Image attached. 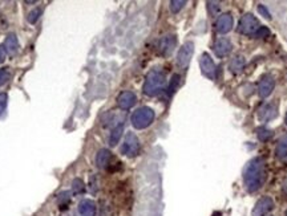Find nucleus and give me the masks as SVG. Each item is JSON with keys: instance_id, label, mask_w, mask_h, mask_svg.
<instances>
[{"instance_id": "f257e3e1", "label": "nucleus", "mask_w": 287, "mask_h": 216, "mask_svg": "<svg viewBox=\"0 0 287 216\" xmlns=\"http://www.w3.org/2000/svg\"><path fill=\"white\" fill-rule=\"evenodd\" d=\"M267 179L266 161L262 156H255L247 162L243 169V185L249 192L261 190Z\"/></svg>"}, {"instance_id": "f03ea898", "label": "nucleus", "mask_w": 287, "mask_h": 216, "mask_svg": "<svg viewBox=\"0 0 287 216\" xmlns=\"http://www.w3.org/2000/svg\"><path fill=\"white\" fill-rule=\"evenodd\" d=\"M165 84H167V75H165V72L160 69V68H154V69H152L146 75L142 91H144L146 96L154 97L164 89Z\"/></svg>"}, {"instance_id": "7ed1b4c3", "label": "nucleus", "mask_w": 287, "mask_h": 216, "mask_svg": "<svg viewBox=\"0 0 287 216\" xmlns=\"http://www.w3.org/2000/svg\"><path fill=\"white\" fill-rule=\"evenodd\" d=\"M154 110L148 108V106H142L138 108L136 111H133V114L131 117V122L133 127H136L138 130L146 129L148 126H151L154 121Z\"/></svg>"}, {"instance_id": "20e7f679", "label": "nucleus", "mask_w": 287, "mask_h": 216, "mask_svg": "<svg viewBox=\"0 0 287 216\" xmlns=\"http://www.w3.org/2000/svg\"><path fill=\"white\" fill-rule=\"evenodd\" d=\"M259 28H261L259 21L252 14H245L238 23V32H241L243 35H254Z\"/></svg>"}, {"instance_id": "39448f33", "label": "nucleus", "mask_w": 287, "mask_h": 216, "mask_svg": "<svg viewBox=\"0 0 287 216\" xmlns=\"http://www.w3.org/2000/svg\"><path fill=\"white\" fill-rule=\"evenodd\" d=\"M121 153L124 155L129 156V158H133V156L138 155L140 153V141L135 133H128L125 136V139H124V143L121 146Z\"/></svg>"}, {"instance_id": "423d86ee", "label": "nucleus", "mask_w": 287, "mask_h": 216, "mask_svg": "<svg viewBox=\"0 0 287 216\" xmlns=\"http://www.w3.org/2000/svg\"><path fill=\"white\" fill-rule=\"evenodd\" d=\"M193 53H194V44L191 41H187L184 46H181V49L178 50V55H177V65L185 69L189 62H190L191 57H193Z\"/></svg>"}, {"instance_id": "0eeeda50", "label": "nucleus", "mask_w": 287, "mask_h": 216, "mask_svg": "<svg viewBox=\"0 0 287 216\" xmlns=\"http://www.w3.org/2000/svg\"><path fill=\"white\" fill-rule=\"evenodd\" d=\"M200 68H201L202 75L206 76L207 78H210V80L216 78L217 65L216 62L213 61L212 57H210V55L202 53L201 57H200Z\"/></svg>"}, {"instance_id": "6e6552de", "label": "nucleus", "mask_w": 287, "mask_h": 216, "mask_svg": "<svg viewBox=\"0 0 287 216\" xmlns=\"http://www.w3.org/2000/svg\"><path fill=\"white\" fill-rule=\"evenodd\" d=\"M274 210V201L270 196H263L255 203V206L253 208V216H267Z\"/></svg>"}, {"instance_id": "1a4fd4ad", "label": "nucleus", "mask_w": 287, "mask_h": 216, "mask_svg": "<svg viewBox=\"0 0 287 216\" xmlns=\"http://www.w3.org/2000/svg\"><path fill=\"white\" fill-rule=\"evenodd\" d=\"M275 88V78L271 75L263 76L258 84V96L261 98H267Z\"/></svg>"}, {"instance_id": "9d476101", "label": "nucleus", "mask_w": 287, "mask_h": 216, "mask_svg": "<svg viewBox=\"0 0 287 216\" xmlns=\"http://www.w3.org/2000/svg\"><path fill=\"white\" fill-rule=\"evenodd\" d=\"M177 46V37L174 35H167L158 41V53L161 56H170Z\"/></svg>"}, {"instance_id": "9b49d317", "label": "nucleus", "mask_w": 287, "mask_h": 216, "mask_svg": "<svg viewBox=\"0 0 287 216\" xmlns=\"http://www.w3.org/2000/svg\"><path fill=\"white\" fill-rule=\"evenodd\" d=\"M233 24H234V20H233L232 14H229V12L222 14L218 16L216 21V31L221 35H225L233 30Z\"/></svg>"}, {"instance_id": "f8f14e48", "label": "nucleus", "mask_w": 287, "mask_h": 216, "mask_svg": "<svg viewBox=\"0 0 287 216\" xmlns=\"http://www.w3.org/2000/svg\"><path fill=\"white\" fill-rule=\"evenodd\" d=\"M278 116V106L277 104H272V102H269V104H265L259 108L258 110V118L261 122H269V121L274 120L275 117Z\"/></svg>"}, {"instance_id": "ddd939ff", "label": "nucleus", "mask_w": 287, "mask_h": 216, "mask_svg": "<svg viewBox=\"0 0 287 216\" xmlns=\"http://www.w3.org/2000/svg\"><path fill=\"white\" fill-rule=\"evenodd\" d=\"M137 101L136 94L131 91H125L120 93V96L117 97V105L120 109L122 110H128V109H131L135 106Z\"/></svg>"}, {"instance_id": "4468645a", "label": "nucleus", "mask_w": 287, "mask_h": 216, "mask_svg": "<svg viewBox=\"0 0 287 216\" xmlns=\"http://www.w3.org/2000/svg\"><path fill=\"white\" fill-rule=\"evenodd\" d=\"M214 53H216L218 57H225L227 56L233 49L232 41L229 40L227 37H222V39H218L214 44Z\"/></svg>"}, {"instance_id": "2eb2a0df", "label": "nucleus", "mask_w": 287, "mask_h": 216, "mask_svg": "<svg viewBox=\"0 0 287 216\" xmlns=\"http://www.w3.org/2000/svg\"><path fill=\"white\" fill-rule=\"evenodd\" d=\"M77 216H96V204L91 199H84L77 206Z\"/></svg>"}, {"instance_id": "dca6fc26", "label": "nucleus", "mask_w": 287, "mask_h": 216, "mask_svg": "<svg viewBox=\"0 0 287 216\" xmlns=\"http://www.w3.org/2000/svg\"><path fill=\"white\" fill-rule=\"evenodd\" d=\"M112 161V153L108 149H101L96 155V165L99 169H108Z\"/></svg>"}, {"instance_id": "f3484780", "label": "nucleus", "mask_w": 287, "mask_h": 216, "mask_svg": "<svg viewBox=\"0 0 287 216\" xmlns=\"http://www.w3.org/2000/svg\"><path fill=\"white\" fill-rule=\"evenodd\" d=\"M245 65H246V60L243 56H234L232 60H230V64H229V69L232 72L233 75H241L243 69H245Z\"/></svg>"}, {"instance_id": "a211bd4d", "label": "nucleus", "mask_w": 287, "mask_h": 216, "mask_svg": "<svg viewBox=\"0 0 287 216\" xmlns=\"http://www.w3.org/2000/svg\"><path fill=\"white\" fill-rule=\"evenodd\" d=\"M4 48L7 50V53H10V55H15L16 52H17V49H19V41H17V37H16L15 33H10V35L5 37Z\"/></svg>"}, {"instance_id": "6ab92c4d", "label": "nucleus", "mask_w": 287, "mask_h": 216, "mask_svg": "<svg viewBox=\"0 0 287 216\" xmlns=\"http://www.w3.org/2000/svg\"><path fill=\"white\" fill-rule=\"evenodd\" d=\"M275 154L279 159H286L287 158V134L283 136L279 141H278V145L275 147Z\"/></svg>"}, {"instance_id": "aec40b11", "label": "nucleus", "mask_w": 287, "mask_h": 216, "mask_svg": "<svg viewBox=\"0 0 287 216\" xmlns=\"http://www.w3.org/2000/svg\"><path fill=\"white\" fill-rule=\"evenodd\" d=\"M122 133H124V125H118L116 127H113L111 136H109V145L116 146L120 142Z\"/></svg>"}, {"instance_id": "412c9836", "label": "nucleus", "mask_w": 287, "mask_h": 216, "mask_svg": "<svg viewBox=\"0 0 287 216\" xmlns=\"http://www.w3.org/2000/svg\"><path fill=\"white\" fill-rule=\"evenodd\" d=\"M274 136V131L271 129H267V127H258L257 129V137L259 141L267 142L270 141Z\"/></svg>"}, {"instance_id": "4be33fe9", "label": "nucleus", "mask_w": 287, "mask_h": 216, "mask_svg": "<svg viewBox=\"0 0 287 216\" xmlns=\"http://www.w3.org/2000/svg\"><path fill=\"white\" fill-rule=\"evenodd\" d=\"M57 201H59V206H60V210H66L68 204H69V201H71V192L64 191L59 194L57 196Z\"/></svg>"}, {"instance_id": "5701e85b", "label": "nucleus", "mask_w": 287, "mask_h": 216, "mask_svg": "<svg viewBox=\"0 0 287 216\" xmlns=\"http://www.w3.org/2000/svg\"><path fill=\"white\" fill-rule=\"evenodd\" d=\"M180 75H173V77H171V80H170V84H169V86H168V96L170 97L173 96L174 93H176L177 91V88H178V85H180Z\"/></svg>"}, {"instance_id": "b1692460", "label": "nucleus", "mask_w": 287, "mask_h": 216, "mask_svg": "<svg viewBox=\"0 0 287 216\" xmlns=\"http://www.w3.org/2000/svg\"><path fill=\"white\" fill-rule=\"evenodd\" d=\"M85 191V185H84V182L79 179V178H76L72 181V192L75 194V195H80L83 192Z\"/></svg>"}, {"instance_id": "393cba45", "label": "nucleus", "mask_w": 287, "mask_h": 216, "mask_svg": "<svg viewBox=\"0 0 287 216\" xmlns=\"http://www.w3.org/2000/svg\"><path fill=\"white\" fill-rule=\"evenodd\" d=\"M169 4H170L171 12H173V14H178V12L185 7L186 1H185V0H171Z\"/></svg>"}, {"instance_id": "a878e982", "label": "nucleus", "mask_w": 287, "mask_h": 216, "mask_svg": "<svg viewBox=\"0 0 287 216\" xmlns=\"http://www.w3.org/2000/svg\"><path fill=\"white\" fill-rule=\"evenodd\" d=\"M40 15H41V8H35V10H32L30 14H28V16H27V20H28L30 24H35L36 21L40 19Z\"/></svg>"}, {"instance_id": "bb28decb", "label": "nucleus", "mask_w": 287, "mask_h": 216, "mask_svg": "<svg viewBox=\"0 0 287 216\" xmlns=\"http://www.w3.org/2000/svg\"><path fill=\"white\" fill-rule=\"evenodd\" d=\"M11 78V72L8 68H0V86H3L4 84L8 82Z\"/></svg>"}, {"instance_id": "cd10ccee", "label": "nucleus", "mask_w": 287, "mask_h": 216, "mask_svg": "<svg viewBox=\"0 0 287 216\" xmlns=\"http://www.w3.org/2000/svg\"><path fill=\"white\" fill-rule=\"evenodd\" d=\"M207 10H209L210 15L216 16L221 10V5H219L218 1H207Z\"/></svg>"}, {"instance_id": "c85d7f7f", "label": "nucleus", "mask_w": 287, "mask_h": 216, "mask_svg": "<svg viewBox=\"0 0 287 216\" xmlns=\"http://www.w3.org/2000/svg\"><path fill=\"white\" fill-rule=\"evenodd\" d=\"M270 35V31H269V28L267 27H261L259 30L254 33V37L255 39H263V37H267V36Z\"/></svg>"}, {"instance_id": "c756f323", "label": "nucleus", "mask_w": 287, "mask_h": 216, "mask_svg": "<svg viewBox=\"0 0 287 216\" xmlns=\"http://www.w3.org/2000/svg\"><path fill=\"white\" fill-rule=\"evenodd\" d=\"M7 104H8V96H7L5 93H1V94H0V116L5 111Z\"/></svg>"}, {"instance_id": "7c9ffc66", "label": "nucleus", "mask_w": 287, "mask_h": 216, "mask_svg": "<svg viewBox=\"0 0 287 216\" xmlns=\"http://www.w3.org/2000/svg\"><path fill=\"white\" fill-rule=\"evenodd\" d=\"M258 11H259V14L263 16V17H266V19H271V15H270V12H269V10H267L266 7L263 4H259L258 5Z\"/></svg>"}, {"instance_id": "2f4dec72", "label": "nucleus", "mask_w": 287, "mask_h": 216, "mask_svg": "<svg viewBox=\"0 0 287 216\" xmlns=\"http://www.w3.org/2000/svg\"><path fill=\"white\" fill-rule=\"evenodd\" d=\"M5 56H7V50H5L4 46H0V64L4 62Z\"/></svg>"}, {"instance_id": "473e14b6", "label": "nucleus", "mask_w": 287, "mask_h": 216, "mask_svg": "<svg viewBox=\"0 0 287 216\" xmlns=\"http://www.w3.org/2000/svg\"><path fill=\"white\" fill-rule=\"evenodd\" d=\"M283 190H285V192H286V194H287V183H286V185H285V187H283Z\"/></svg>"}, {"instance_id": "72a5a7b5", "label": "nucleus", "mask_w": 287, "mask_h": 216, "mask_svg": "<svg viewBox=\"0 0 287 216\" xmlns=\"http://www.w3.org/2000/svg\"><path fill=\"white\" fill-rule=\"evenodd\" d=\"M285 123H286V126H287V113H286V117H285Z\"/></svg>"}, {"instance_id": "f704fd0d", "label": "nucleus", "mask_w": 287, "mask_h": 216, "mask_svg": "<svg viewBox=\"0 0 287 216\" xmlns=\"http://www.w3.org/2000/svg\"><path fill=\"white\" fill-rule=\"evenodd\" d=\"M285 215H286V216H287V211H286V214H285Z\"/></svg>"}]
</instances>
